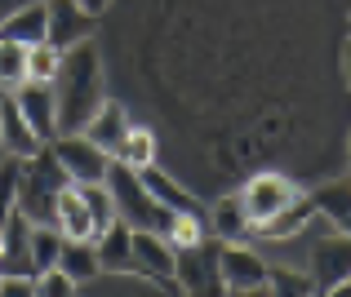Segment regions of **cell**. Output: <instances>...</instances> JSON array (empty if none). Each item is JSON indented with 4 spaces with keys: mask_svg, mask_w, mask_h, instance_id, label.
<instances>
[{
    "mask_svg": "<svg viewBox=\"0 0 351 297\" xmlns=\"http://www.w3.org/2000/svg\"><path fill=\"white\" fill-rule=\"evenodd\" d=\"M107 5H112V0H80V9H85V14H94V18H98V14H103V9H107Z\"/></svg>",
    "mask_w": 351,
    "mask_h": 297,
    "instance_id": "cell-34",
    "label": "cell"
},
{
    "mask_svg": "<svg viewBox=\"0 0 351 297\" xmlns=\"http://www.w3.org/2000/svg\"><path fill=\"white\" fill-rule=\"evenodd\" d=\"M232 297H267V284H258V289H232Z\"/></svg>",
    "mask_w": 351,
    "mask_h": 297,
    "instance_id": "cell-35",
    "label": "cell"
},
{
    "mask_svg": "<svg viewBox=\"0 0 351 297\" xmlns=\"http://www.w3.org/2000/svg\"><path fill=\"white\" fill-rule=\"evenodd\" d=\"M14 102H18V111H23V120L36 129V138L49 146L53 138H58V102H53V85L27 80V85L14 89Z\"/></svg>",
    "mask_w": 351,
    "mask_h": 297,
    "instance_id": "cell-9",
    "label": "cell"
},
{
    "mask_svg": "<svg viewBox=\"0 0 351 297\" xmlns=\"http://www.w3.org/2000/svg\"><path fill=\"white\" fill-rule=\"evenodd\" d=\"M53 102H58V138L80 133L94 120V111L107 102L103 89V58H98L94 40H80L62 53L58 80H53Z\"/></svg>",
    "mask_w": 351,
    "mask_h": 297,
    "instance_id": "cell-1",
    "label": "cell"
},
{
    "mask_svg": "<svg viewBox=\"0 0 351 297\" xmlns=\"http://www.w3.org/2000/svg\"><path fill=\"white\" fill-rule=\"evenodd\" d=\"M343 76H347V89H351V40L343 44Z\"/></svg>",
    "mask_w": 351,
    "mask_h": 297,
    "instance_id": "cell-36",
    "label": "cell"
},
{
    "mask_svg": "<svg viewBox=\"0 0 351 297\" xmlns=\"http://www.w3.org/2000/svg\"><path fill=\"white\" fill-rule=\"evenodd\" d=\"M138 178H143V187L152 191V200L160 204V209L169 213H205V204H200L191 191H182L178 182L169 178V173H160L156 164H147V169H138Z\"/></svg>",
    "mask_w": 351,
    "mask_h": 297,
    "instance_id": "cell-17",
    "label": "cell"
},
{
    "mask_svg": "<svg viewBox=\"0 0 351 297\" xmlns=\"http://www.w3.org/2000/svg\"><path fill=\"white\" fill-rule=\"evenodd\" d=\"M160 235L169 240L173 253H182V248H196L200 240H209V222H205V213H169Z\"/></svg>",
    "mask_w": 351,
    "mask_h": 297,
    "instance_id": "cell-23",
    "label": "cell"
},
{
    "mask_svg": "<svg viewBox=\"0 0 351 297\" xmlns=\"http://www.w3.org/2000/svg\"><path fill=\"white\" fill-rule=\"evenodd\" d=\"M347 178H351V138H347Z\"/></svg>",
    "mask_w": 351,
    "mask_h": 297,
    "instance_id": "cell-38",
    "label": "cell"
},
{
    "mask_svg": "<svg viewBox=\"0 0 351 297\" xmlns=\"http://www.w3.org/2000/svg\"><path fill=\"white\" fill-rule=\"evenodd\" d=\"M49 5V40L58 49H71V44L89 40L94 31V14L80 9V0H45Z\"/></svg>",
    "mask_w": 351,
    "mask_h": 297,
    "instance_id": "cell-12",
    "label": "cell"
},
{
    "mask_svg": "<svg viewBox=\"0 0 351 297\" xmlns=\"http://www.w3.org/2000/svg\"><path fill=\"white\" fill-rule=\"evenodd\" d=\"M0 40H18V44H40L49 40V5L45 0H32V5H23L18 14H9L5 23H0Z\"/></svg>",
    "mask_w": 351,
    "mask_h": 297,
    "instance_id": "cell-16",
    "label": "cell"
},
{
    "mask_svg": "<svg viewBox=\"0 0 351 297\" xmlns=\"http://www.w3.org/2000/svg\"><path fill=\"white\" fill-rule=\"evenodd\" d=\"M205 222H209V235L223 240V244H245V240H254V227H249V213H245V204H240V196H223L205 213Z\"/></svg>",
    "mask_w": 351,
    "mask_h": 297,
    "instance_id": "cell-15",
    "label": "cell"
},
{
    "mask_svg": "<svg viewBox=\"0 0 351 297\" xmlns=\"http://www.w3.org/2000/svg\"><path fill=\"white\" fill-rule=\"evenodd\" d=\"M80 200L89 204V213H94V231L98 240L112 231L116 222V204H112V191H107V182H89V187H80Z\"/></svg>",
    "mask_w": 351,
    "mask_h": 297,
    "instance_id": "cell-26",
    "label": "cell"
},
{
    "mask_svg": "<svg viewBox=\"0 0 351 297\" xmlns=\"http://www.w3.org/2000/svg\"><path fill=\"white\" fill-rule=\"evenodd\" d=\"M71 187L67 169L58 164V155L49 146L23 160V178H18V213L36 227H53V209H58V196Z\"/></svg>",
    "mask_w": 351,
    "mask_h": 297,
    "instance_id": "cell-2",
    "label": "cell"
},
{
    "mask_svg": "<svg viewBox=\"0 0 351 297\" xmlns=\"http://www.w3.org/2000/svg\"><path fill=\"white\" fill-rule=\"evenodd\" d=\"M307 275L316 284V293H329L338 284H351V235L334 231V235H320L311 244L307 257Z\"/></svg>",
    "mask_w": 351,
    "mask_h": 297,
    "instance_id": "cell-7",
    "label": "cell"
},
{
    "mask_svg": "<svg viewBox=\"0 0 351 297\" xmlns=\"http://www.w3.org/2000/svg\"><path fill=\"white\" fill-rule=\"evenodd\" d=\"M218 248L223 240H200L196 248H182L173 262V280L182 284L187 297H232V289L223 284V266H218Z\"/></svg>",
    "mask_w": 351,
    "mask_h": 297,
    "instance_id": "cell-4",
    "label": "cell"
},
{
    "mask_svg": "<svg viewBox=\"0 0 351 297\" xmlns=\"http://www.w3.org/2000/svg\"><path fill=\"white\" fill-rule=\"evenodd\" d=\"M58 271L71 275L76 284H89L98 271H103V266H98V248L85 244V240H62V248H58Z\"/></svg>",
    "mask_w": 351,
    "mask_h": 297,
    "instance_id": "cell-21",
    "label": "cell"
},
{
    "mask_svg": "<svg viewBox=\"0 0 351 297\" xmlns=\"http://www.w3.org/2000/svg\"><path fill=\"white\" fill-rule=\"evenodd\" d=\"M62 53L53 40H40L27 49V80H36V85H53L58 80V67H62Z\"/></svg>",
    "mask_w": 351,
    "mask_h": 297,
    "instance_id": "cell-25",
    "label": "cell"
},
{
    "mask_svg": "<svg viewBox=\"0 0 351 297\" xmlns=\"http://www.w3.org/2000/svg\"><path fill=\"white\" fill-rule=\"evenodd\" d=\"M129 235H134V231H129L125 222H112V231L94 244L103 271H129Z\"/></svg>",
    "mask_w": 351,
    "mask_h": 297,
    "instance_id": "cell-24",
    "label": "cell"
},
{
    "mask_svg": "<svg viewBox=\"0 0 351 297\" xmlns=\"http://www.w3.org/2000/svg\"><path fill=\"white\" fill-rule=\"evenodd\" d=\"M112 160L129 164V169H147V164H156V133L147 125H129V133L120 138V146L112 151Z\"/></svg>",
    "mask_w": 351,
    "mask_h": 297,
    "instance_id": "cell-22",
    "label": "cell"
},
{
    "mask_svg": "<svg viewBox=\"0 0 351 297\" xmlns=\"http://www.w3.org/2000/svg\"><path fill=\"white\" fill-rule=\"evenodd\" d=\"M40 146H45V142L36 138V129L23 120L18 102L5 98V102H0V151H5L9 160H32Z\"/></svg>",
    "mask_w": 351,
    "mask_h": 297,
    "instance_id": "cell-13",
    "label": "cell"
},
{
    "mask_svg": "<svg viewBox=\"0 0 351 297\" xmlns=\"http://www.w3.org/2000/svg\"><path fill=\"white\" fill-rule=\"evenodd\" d=\"M267 297H316V284L302 271H267Z\"/></svg>",
    "mask_w": 351,
    "mask_h": 297,
    "instance_id": "cell-30",
    "label": "cell"
},
{
    "mask_svg": "<svg viewBox=\"0 0 351 297\" xmlns=\"http://www.w3.org/2000/svg\"><path fill=\"white\" fill-rule=\"evenodd\" d=\"M80 284L71 280V275H62L58 266H49V271L36 275V297H76Z\"/></svg>",
    "mask_w": 351,
    "mask_h": 297,
    "instance_id": "cell-31",
    "label": "cell"
},
{
    "mask_svg": "<svg viewBox=\"0 0 351 297\" xmlns=\"http://www.w3.org/2000/svg\"><path fill=\"white\" fill-rule=\"evenodd\" d=\"M107 191H112V204H116V222H125L129 231H165V222H169V209H160V204L152 200V191L143 187V178H138V169H129V164L112 160L107 164Z\"/></svg>",
    "mask_w": 351,
    "mask_h": 297,
    "instance_id": "cell-3",
    "label": "cell"
},
{
    "mask_svg": "<svg viewBox=\"0 0 351 297\" xmlns=\"http://www.w3.org/2000/svg\"><path fill=\"white\" fill-rule=\"evenodd\" d=\"M18 178H23V160H0V231L18 213Z\"/></svg>",
    "mask_w": 351,
    "mask_h": 297,
    "instance_id": "cell-29",
    "label": "cell"
},
{
    "mask_svg": "<svg viewBox=\"0 0 351 297\" xmlns=\"http://www.w3.org/2000/svg\"><path fill=\"white\" fill-rule=\"evenodd\" d=\"M80 133H85V138H89L94 146H103V151L112 155L116 146H120V138L129 133V111L120 107V102H112V98H107L103 107L94 111V120H89V125L80 129Z\"/></svg>",
    "mask_w": 351,
    "mask_h": 297,
    "instance_id": "cell-18",
    "label": "cell"
},
{
    "mask_svg": "<svg viewBox=\"0 0 351 297\" xmlns=\"http://www.w3.org/2000/svg\"><path fill=\"white\" fill-rule=\"evenodd\" d=\"M27 85V44L0 40V89Z\"/></svg>",
    "mask_w": 351,
    "mask_h": 297,
    "instance_id": "cell-27",
    "label": "cell"
},
{
    "mask_svg": "<svg viewBox=\"0 0 351 297\" xmlns=\"http://www.w3.org/2000/svg\"><path fill=\"white\" fill-rule=\"evenodd\" d=\"M23 5H32V0H0V23H5L9 14H18Z\"/></svg>",
    "mask_w": 351,
    "mask_h": 297,
    "instance_id": "cell-33",
    "label": "cell"
},
{
    "mask_svg": "<svg viewBox=\"0 0 351 297\" xmlns=\"http://www.w3.org/2000/svg\"><path fill=\"white\" fill-rule=\"evenodd\" d=\"M58 248H62L58 227H32V266H36V275L58 266Z\"/></svg>",
    "mask_w": 351,
    "mask_h": 297,
    "instance_id": "cell-28",
    "label": "cell"
},
{
    "mask_svg": "<svg viewBox=\"0 0 351 297\" xmlns=\"http://www.w3.org/2000/svg\"><path fill=\"white\" fill-rule=\"evenodd\" d=\"M53 227L62 231V240H85V244H98V231H94V213L89 204L80 200V187H67L58 196V209H53Z\"/></svg>",
    "mask_w": 351,
    "mask_h": 297,
    "instance_id": "cell-14",
    "label": "cell"
},
{
    "mask_svg": "<svg viewBox=\"0 0 351 297\" xmlns=\"http://www.w3.org/2000/svg\"><path fill=\"white\" fill-rule=\"evenodd\" d=\"M236 196H240V204H245V213H249V227L258 231L263 222H271L280 209H289L302 191L293 187L285 173H258V178H249Z\"/></svg>",
    "mask_w": 351,
    "mask_h": 297,
    "instance_id": "cell-5",
    "label": "cell"
},
{
    "mask_svg": "<svg viewBox=\"0 0 351 297\" xmlns=\"http://www.w3.org/2000/svg\"><path fill=\"white\" fill-rule=\"evenodd\" d=\"M32 227L23 213L5 222L0 231V275H23V280H36V266H32Z\"/></svg>",
    "mask_w": 351,
    "mask_h": 297,
    "instance_id": "cell-10",
    "label": "cell"
},
{
    "mask_svg": "<svg viewBox=\"0 0 351 297\" xmlns=\"http://www.w3.org/2000/svg\"><path fill=\"white\" fill-rule=\"evenodd\" d=\"M311 204H316V218H325L334 231L351 235V178H347V182H329V187H320L316 196H311Z\"/></svg>",
    "mask_w": 351,
    "mask_h": 297,
    "instance_id": "cell-20",
    "label": "cell"
},
{
    "mask_svg": "<svg viewBox=\"0 0 351 297\" xmlns=\"http://www.w3.org/2000/svg\"><path fill=\"white\" fill-rule=\"evenodd\" d=\"M0 297H36V280H23V275H0Z\"/></svg>",
    "mask_w": 351,
    "mask_h": 297,
    "instance_id": "cell-32",
    "label": "cell"
},
{
    "mask_svg": "<svg viewBox=\"0 0 351 297\" xmlns=\"http://www.w3.org/2000/svg\"><path fill=\"white\" fill-rule=\"evenodd\" d=\"M218 266H223L227 289H258V284H267V271H271V266L245 244H223L218 248Z\"/></svg>",
    "mask_w": 351,
    "mask_h": 297,
    "instance_id": "cell-11",
    "label": "cell"
},
{
    "mask_svg": "<svg viewBox=\"0 0 351 297\" xmlns=\"http://www.w3.org/2000/svg\"><path fill=\"white\" fill-rule=\"evenodd\" d=\"M49 151L58 155V164L67 169L71 187H89V182H103V178H107V164H112V155H107L103 146H94L85 133H62V138H53Z\"/></svg>",
    "mask_w": 351,
    "mask_h": 297,
    "instance_id": "cell-6",
    "label": "cell"
},
{
    "mask_svg": "<svg viewBox=\"0 0 351 297\" xmlns=\"http://www.w3.org/2000/svg\"><path fill=\"white\" fill-rule=\"evenodd\" d=\"M320 297H351V284H338V289H329V293H320Z\"/></svg>",
    "mask_w": 351,
    "mask_h": 297,
    "instance_id": "cell-37",
    "label": "cell"
},
{
    "mask_svg": "<svg viewBox=\"0 0 351 297\" xmlns=\"http://www.w3.org/2000/svg\"><path fill=\"white\" fill-rule=\"evenodd\" d=\"M311 222H316V204H311V196H298L289 209H280L271 222H263V227L254 231V240H293L298 231H307Z\"/></svg>",
    "mask_w": 351,
    "mask_h": 297,
    "instance_id": "cell-19",
    "label": "cell"
},
{
    "mask_svg": "<svg viewBox=\"0 0 351 297\" xmlns=\"http://www.w3.org/2000/svg\"><path fill=\"white\" fill-rule=\"evenodd\" d=\"M173 262H178V253L169 248V240L160 231H134L129 235V271L147 275L156 284H173Z\"/></svg>",
    "mask_w": 351,
    "mask_h": 297,
    "instance_id": "cell-8",
    "label": "cell"
}]
</instances>
